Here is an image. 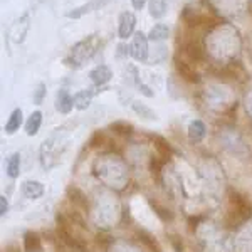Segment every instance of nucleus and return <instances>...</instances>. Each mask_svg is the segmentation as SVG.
Listing matches in <instances>:
<instances>
[{
	"label": "nucleus",
	"instance_id": "obj_1",
	"mask_svg": "<svg viewBox=\"0 0 252 252\" xmlns=\"http://www.w3.org/2000/svg\"><path fill=\"white\" fill-rule=\"evenodd\" d=\"M241 51V35L230 24H217L207 34V52L219 61L229 64Z\"/></svg>",
	"mask_w": 252,
	"mask_h": 252
},
{
	"label": "nucleus",
	"instance_id": "obj_2",
	"mask_svg": "<svg viewBox=\"0 0 252 252\" xmlns=\"http://www.w3.org/2000/svg\"><path fill=\"white\" fill-rule=\"evenodd\" d=\"M93 173L101 184H104V187L116 192L125 190L129 180L128 166L116 155H103L97 158L93 166Z\"/></svg>",
	"mask_w": 252,
	"mask_h": 252
},
{
	"label": "nucleus",
	"instance_id": "obj_3",
	"mask_svg": "<svg viewBox=\"0 0 252 252\" xmlns=\"http://www.w3.org/2000/svg\"><path fill=\"white\" fill-rule=\"evenodd\" d=\"M121 219V205L113 195L101 193L94 200L91 210V220L97 229L109 230L118 225Z\"/></svg>",
	"mask_w": 252,
	"mask_h": 252
},
{
	"label": "nucleus",
	"instance_id": "obj_4",
	"mask_svg": "<svg viewBox=\"0 0 252 252\" xmlns=\"http://www.w3.org/2000/svg\"><path fill=\"white\" fill-rule=\"evenodd\" d=\"M198 244L204 252H234L235 241L214 223H202L197 229Z\"/></svg>",
	"mask_w": 252,
	"mask_h": 252
},
{
	"label": "nucleus",
	"instance_id": "obj_5",
	"mask_svg": "<svg viewBox=\"0 0 252 252\" xmlns=\"http://www.w3.org/2000/svg\"><path fill=\"white\" fill-rule=\"evenodd\" d=\"M99 46H101V40L94 34L89 35L86 39H83V40H79L76 46L71 47L67 58L64 59V64L72 69H81L84 64L89 63V61L94 58Z\"/></svg>",
	"mask_w": 252,
	"mask_h": 252
},
{
	"label": "nucleus",
	"instance_id": "obj_6",
	"mask_svg": "<svg viewBox=\"0 0 252 252\" xmlns=\"http://www.w3.org/2000/svg\"><path fill=\"white\" fill-rule=\"evenodd\" d=\"M252 207L247 198L239 192H230L229 197V212H227V223L230 227H241L251 220Z\"/></svg>",
	"mask_w": 252,
	"mask_h": 252
},
{
	"label": "nucleus",
	"instance_id": "obj_7",
	"mask_svg": "<svg viewBox=\"0 0 252 252\" xmlns=\"http://www.w3.org/2000/svg\"><path fill=\"white\" fill-rule=\"evenodd\" d=\"M204 103L212 111H225L237 104L234 103V93L222 84H214L204 91Z\"/></svg>",
	"mask_w": 252,
	"mask_h": 252
},
{
	"label": "nucleus",
	"instance_id": "obj_8",
	"mask_svg": "<svg viewBox=\"0 0 252 252\" xmlns=\"http://www.w3.org/2000/svg\"><path fill=\"white\" fill-rule=\"evenodd\" d=\"M64 148H66V140L61 136V129H58L40 146V163L44 168H52L58 165Z\"/></svg>",
	"mask_w": 252,
	"mask_h": 252
},
{
	"label": "nucleus",
	"instance_id": "obj_9",
	"mask_svg": "<svg viewBox=\"0 0 252 252\" xmlns=\"http://www.w3.org/2000/svg\"><path fill=\"white\" fill-rule=\"evenodd\" d=\"M219 141H220V145L227 150V152L232 153L235 157L244 158L247 153H249V148H247L242 135L234 128L220 129V133H219Z\"/></svg>",
	"mask_w": 252,
	"mask_h": 252
},
{
	"label": "nucleus",
	"instance_id": "obj_10",
	"mask_svg": "<svg viewBox=\"0 0 252 252\" xmlns=\"http://www.w3.org/2000/svg\"><path fill=\"white\" fill-rule=\"evenodd\" d=\"M200 175H202V180H204V185L209 189V192L219 193V189L223 184V173L220 166L217 165V161L214 160L205 161L200 168Z\"/></svg>",
	"mask_w": 252,
	"mask_h": 252
},
{
	"label": "nucleus",
	"instance_id": "obj_11",
	"mask_svg": "<svg viewBox=\"0 0 252 252\" xmlns=\"http://www.w3.org/2000/svg\"><path fill=\"white\" fill-rule=\"evenodd\" d=\"M247 2L249 0H210L214 9L229 19L242 17L247 10Z\"/></svg>",
	"mask_w": 252,
	"mask_h": 252
},
{
	"label": "nucleus",
	"instance_id": "obj_12",
	"mask_svg": "<svg viewBox=\"0 0 252 252\" xmlns=\"http://www.w3.org/2000/svg\"><path fill=\"white\" fill-rule=\"evenodd\" d=\"M71 225H72L71 222L66 220V219L59 215V219H58V234H59L61 241L66 244V246L71 247V249L84 252V251H86V244L83 242V239H79L78 235L72 232Z\"/></svg>",
	"mask_w": 252,
	"mask_h": 252
},
{
	"label": "nucleus",
	"instance_id": "obj_13",
	"mask_svg": "<svg viewBox=\"0 0 252 252\" xmlns=\"http://www.w3.org/2000/svg\"><path fill=\"white\" fill-rule=\"evenodd\" d=\"M129 51H131V56L140 63H145L148 61L150 56V49H148V35H145L143 32H136L135 37H133V42L129 46Z\"/></svg>",
	"mask_w": 252,
	"mask_h": 252
},
{
	"label": "nucleus",
	"instance_id": "obj_14",
	"mask_svg": "<svg viewBox=\"0 0 252 252\" xmlns=\"http://www.w3.org/2000/svg\"><path fill=\"white\" fill-rule=\"evenodd\" d=\"M234 241L237 252H252V219L244 223Z\"/></svg>",
	"mask_w": 252,
	"mask_h": 252
},
{
	"label": "nucleus",
	"instance_id": "obj_15",
	"mask_svg": "<svg viewBox=\"0 0 252 252\" xmlns=\"http://www.w3.org/2000/svg\"><path fill=\"white\" fill-rule=\"evenodd\" d=\"M135 27H136V17L135 14L131 12H123L120 15V22H118V35L120 39L126 40L129 35L135 32Z\"/></svg>",
	"mask_w": 252,
	"mask_h": 252
},
{
	"label": "nucleus",
	"instance_id": "obj_16",
	"mask_svg": "<svg viewBox=\"0 0 252 252\" xmlns=\"http://www.w3.org/2000/svg\"><path fill=\"white\" fill-rule=\"evenodd\" d=\"M175 67H177L178 74L189 83H198L200 81V76L195 71V67L190 63H187V59H180V56L175 58Z\"/></svg>",
	"mask_w": 252,
	"mask_h": 252
},
{
	"label": "nucleus",
	"instance_id": "obj_17",
	"mask_svg": "<svg viewBox=\"0 0 252 252\" xmlns=\"http://www.w3.org/2000/svg\"><path fill=\"white\" fill-rule=\"evenodd\" d=\"M27 31H29V15L26 14L12 24L9 35L14 42H22L24 37H26V34H27Z\"/></svg>",
	"mask_w": 252,
	"mask_h": 252
},
{
	"label": "nucleus",
	"instance_id": "obj_18",
	"mask_svg": "<svg viewBox=\"0 0 252 252\" xmlns=\"http://www.w3.org/2000/svg\"><path fill=\"white\" fill-rule=\"evenodd\" d=\"M89 78H91V81L96 84V86H104V84H108L109 81H111L113 72L108 66L101 64V66H96L91 72H89Z\"/></svg>",
	"mask_w": 252,
	"mask_h": 252
},
{
	"label": "nucleus",
	"instance_id": "obj_19",
	"mask_svg": "<svg viewBox=\"0 0 252 252\" xmlns=\"http://www.w3.org/2000/svg\"><path fill=\"white\" fill-rule=\"evenodd\" d=\"M205 133H207V128L204 125V121L200 120H193L192 123L189 125V129H187V135H189V140L190 143H200L202 140L205 138Z\"/></svg>",
	"mask_w": 252,
	"mask_h": 252
},
{
	"label": "nucleus",
	"instance_id": "obj_20",
	"mask_svg": "<svg viewBox=\"0 0 252 252\" xmlns=\"http://www.w3.org/2000/svg\"><path fill=\"white\" fill-rule=\"evenodd\" d=\"M44 192H46V189L37 180H26L22 184V193L31 200H37V198L42 197Z\"/></svg>",
	"mask_w": 252,
	"mask_h": 252
},
{
	"label": "nucleus",
	"instance_id": "obj_21",
	"mask_svg": "<svg viewBox=\"0 0 252 252\" xmlns=\"http://www.w3.org/2000/svg\"><path fill=\"white\" fill-rule=\"evenodd\" d=\"M72 108H74L72 96L67 93V89H59L58 97H56V109L63 115H67V113H71Z\"/></svg>",
	"mask_w": 252,
	"mask_h": 252
},
{
	"label": "nucleus",
	"instance_id": "obj_22",
	"mask_svg": "<svg viewBox=\"0 0 252 252\" xmlns=\"http://www.w3.org/2000/svg\"><path fill=\"white\" fill-rule=\"evenodd\" d=\"M94 94H96L94 89H83V91L76 93L74 97H72V99H74V108L79 109V111L88 109L89 104H91V101H93V97H94Z\"/></svg>",
	"mask_w": 252,
	"mask_h": 252
},
{
	"label": "nucleus",
	"instance_id": "obj_23",
	"mask_svg": "<svg viewBox=\"0 0 252 252\" xmlns=\"http://www.w3.org/2000/svg\"><path fill=\"white\" fill-rule=\"evenodd\" d=\"M103 3H106V0H91V2H88V3H84V5L78 7V9L67 12V17L69 19H79V17H83V15L89 14V12L96 10L97 7H101Z\"/></svg>",
	"mask_w": 252,
	"mask_h": 252
},
{
	"label": "nucleus",
	"instance_id": "obj_24",
	"mask_svg": "<svg viewBox=\"0 0 252 252\" xmlns=\"http://www.w3.org/2000/svg\"><path fill=\"white\" fill-rule=\"evenodd\" d=\"M22 109L17 108V109H14V111L10 113V116H9V120H7V123H5V133L7 135H14L15 131L20 128V125H22Z\"/></svg>",
	"mask_w": 252,
	"mask_h": 252
},
{
	"label": "nucleus",
	"instance_id": "obj_25",
	"mask_svg": "<svg viewBox=\"0 0 252 252\" xmlns=\"http://www.w3.org/2000/svg\"><path fill=\"white\" fill-rule=\"evenodd\" d=\"M24 249L26 252H44L39 235L34 232H27L24 235Z\"/></svg>",
	"mask_w": 252,
	"mask_h": 252
},
{
	"label": "nucleus",
	"instance_id": "obj_26",
	"mask_svg": "<svg viewBox=\"0 0 252 252\" xmlns=\"http://www.w3.org/2000/svg\"><path fill=\"white\" fill-rule=\"evenodd\" d=\"M40 125H42V113H40V111H34L29 116L27 123H26V133L29 136L37 135L39 129H40Z\"/></svg>",
	"mask_w": 252,
	"mask_h": 252
},
{
	"label": "nucleus",
	"instance_id": "obj_27",
	"mask_svg": "<svg viewBox=\"0 0 252 252\" xmlns=\"http://www.w3.org/2000/svg\"><path fill=\"white\" fill-rule=\"evenodd\" d=\"M168 35H170V29L166 24H155V27L150 31L148 39H152L153 42H161V40L168 39Z\"/></svg>",
	"mask_w": 252,
	"mask_h": 252
},
{
	"label": "nucleus",
	"instance_id": "obj_28",
	"mask_svg": "<svg viewBox=\"0 0 252 252\" xmlns=\"http://www.w3.org/2000/svg\"><path fill=\"white\" fill-rule=\"evenodd\" d=\"M20 173V153H12L7 160V175L10 178H17Z\"/></svg>",
	"mask_w": 252,
	"mask_h": 252
},
{
	"label": "nucleus",
	"instance_id": "obj_29",
	"mask_svg": "<svg viewBox=\"0 0 252 252\" xmlns=\"http://www.w3.org/2000/svg\"><path fill=\"white\" fill-rule=\"evenodd\" d=\"M166 14V0H150V15L161 19Z\"/></svg>",
	"mask_w": 252,
	"mask_h": 252
},
{
	"label": "nucleus",
	"instance_id": "obj_30",
	"mask_svg": "<svg viewBox=\"0 0 252 252\" xmlns=\"http://www.w3.org/2000/svg\"><path fill=\"white\" fill-rule=\"evenodd\" d=\"M131 108H133V111L136 113V115H140L141 118H145V120H157V115H155V111H152L146 104H141V103H133L131 104Z\"/></svg>",
	"mask_w": 252,
	"mask_h": 252
},
{
	"label": "nucleus",
	"instance_id": "obj_31",
	"mask_svg": "<svg viewBox=\"0 0 252 252\" xmlns=\"http://www.w3.org/2000/svg\"><path fill=\"white\" fill-rule=\"evenodd\" d=\"M108 252H141L140 249H136L135 246L123 241H116L108 247Z\"/></svg>",
	"mask_w": 252,
	"mask_h": 252
},
{
	"label": "nucleus",
	"instance_id": "obj_32",
	"mask_svg": "<svg viewBox=\"0 0 252 252\" xmlns=\"http://www.w3.org/2000/svg\"><path fill=\"white\" fill-rule=\"evenodd\" d=\"M111 129H115V133H118V135L128 136V135H131L133 126L129 123H126V121H116V123L111 125Z\"/></svg>",
	"mask_w": 252,
	"mask_h": 252
},
{
	"label": "nucleus",
	"instance_id": "obj_33",
	"mask_svg": "<svg viewBox=\"0 0 252 252\" xmlns=\"http://www.w3.org/2000/svg\"><path fill=\"white\" fill-rule=\"evenodd\" d=\"M155 52H152V58H148L150 64H158L166 58V49L163 46H158L157 49H153Z\"/></svg>",
	"mask_w": 252,
	"mask_h": 252
},
{
	"label": "nucleus",
	"instance_id": "obj_34",
	"mask_svg": "<svg viewBox=\"0 0 252 252\" xmlns=\"http://www.w3.org/2000/svg\"><path fill=\"white\" fill-rule=\"evenodd\" d=\"M103 143H108V138L104 136L101 131H96L94 135L91 136V140H89V145H91L93 148H101Z\"/></svg>",
	"mask_w": 252,
	"mask_h": 252
},
{
	"label": "nucleus",
	"instance_id": "obj_35",
	"mask_svg": "<svg viewBox=\"0 0 252 252\" xmlns=\"http://www.w3.org/2000/svg\"><path fill=\"white\" fill-rule=\"evenodd\" d=\"M44 96H46V84L40 83L37 86V89H35V93H34V103L40 104V103H42V99H44Z\"/></svg>",
	"mask_w": 252,
	"mask_h": 252
},
{
	"label": "nucleus",
	"instance_id": "obj_36",
	"mask_svg": "<svg viewBox=\"0 0 252 252\" xmlns=\"http://www.w3.org/2000/svg\"><path fill=\"white\" fill-rule=\"evenodd\" d=\"M7 212H9V202H7V197L5 195H2L0 197V215H7Z\"/></svg>",
	"mask_w": 252,
	"mask_h": 252
},
{
	"label": "nucleus",
	"instance_id": "obj_37",
	"mask_svg": "<svg viewBox=\"0 0 252 252\" xmlns=\"http://www.w3.org/2000/svg\"><path fill=\"white\" fill-rule=\"evenodd\" d=\"M246 109H247V113L252 116V88H251V91L247 93V96H246Z\"/></svg>",
	"mask_w": 252,
	"mask_h": 252
},
{
	"label": "nucleus",
	"instance_id": "obj_38",
	"mask_svg": "<svg viewBox=\"0 0 252 252\" xmlns=\"http://www.w3.org/2000/svg\"><path fill=\"white\" fill-rule=\"evenodd\" d=\"M146 2H148V0H131L133 7H135L136 10H141V9H143Z\"/></svg>",
	"mask_w": 252,
	"mask_h": 252
},
{
	"label": "nucleus",
	"instance_id": "obj_39",
	"mask_svg": "<svg viewBox=\"0 0 252 252\" xmlns=\"http://www.w3.org/2000/svg\"><path fill=\"white\" fill-rule=\"evenodd\" d=\"M5 252H19V251H5Z\"/></svg>",
	"mask_w": 252,
	"mask_h": 252
}]
</instances>
